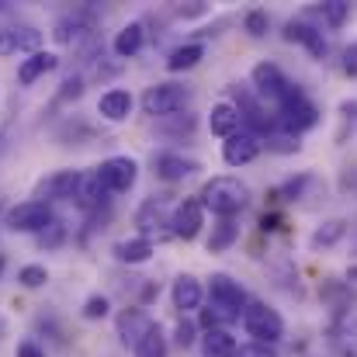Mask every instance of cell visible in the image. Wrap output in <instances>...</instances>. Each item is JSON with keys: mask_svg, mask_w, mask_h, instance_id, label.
<instances>
[{"mask_svg": "<svg viewBox=\"0 0 357 357\" xmlns=\"http://www.w3.org/2000/svg\"><path fill=\"white\" fill-rule=\"evenodd\" d=\"M198 202H202L205 212H212L219 219H233L250 205V188L243 181H236V177H212L202 188Z\"/></svg>", "mask_w": 357, "mask_h": 357, "instance_id": "obj_1", "label": "cell"}, {"mask_svg": "<svg viewBox=\"0 0 357 357\" xmlns=\"http://www.w3.org/2000/svg\"><path fill=\"white\" fill-rule=\"evenodd\" d=\"M243 330H246V337H253V344L271 347V344H278V340L284 337V319H281L271 305L250 302V305L243 309Z\"/></svg>", "mask_w": 357, "mask_h": 357, "instance_id": "obj_2", "label": "cell"}, {"mask_svg": "<svg viewBox=\"0 0 357 357\" xmlns=\"http://www.w3.org/2000/svg\"><path fill=\"white\" fill-rule=\"evenodd\" d=\"M188 101H191L188 87H181V84H153V87H146L139 105H142V112L149 119L160 121V119H170V115H181Z\"/></svg>", "mask_w": 357, "mask_h": 357, "instance_id": "obj_3", "label": "cell"}, {"mask_svg": "<svg viewBox=\"0 0 357 357\" xmlns=\"http://www.w3.org/2000/svg\"><path fill=\"white\" fill-rule=\"evenodd\" d=\"M278 112H281V125L288 128V132H305V128H312L316 121H319V108L298 91V84H291V91L281 98V105H278Z\"/></svg>", "mask_w": 357, "mask_h": 357, "instance_id": "obj_4", "label": "cell"}, {"mask_svg": "<svg viewBox=\"0 0 357 357\" xmlns=\"http://www.w3.org/2000/svg\"><path fill=\"white\" fill-rule=\"evenodd\" d=\"M49 222H52V208L45 202H35V198L7 208V219H3V226L10 233H42Z\"/></svg>", "mask_w": 357, "mask_h": 357, "instance_id": "obj_5", "label": "cell"}, {"mask_svg": "<svg viewBox=\"0 0 357 357\" xmlns=\"http://www.w3.org/2000/svg\"><path fill=\"white\" fill-rule=\"evenodd\" d=\"M94 174H98V181L105 184L108 195H125V191H132V184L139 177V163L132 156H108Z\"/></svg>", "mask_w": 357, "mask_h": 357, "instance_id": "obj_6", "label": "cell"}, {"mask_svg": "<svg viewBox=\"0 0 357 357\" xmlns=\"http://www.w3.org/2000/svg\"><path fill=\"white\" fill-rule=\"evenodd\" d=\"M208 295H212V305H215V309H222V312H229L233 319L243 316V309L250 305V298H246L243 284L233 281L229 274H212V281H208Z\"/></svg>", "mask_w": 357, "mask_h": 357, "instance_id": "obj_7", "label": "cell"}, {"mask_svg": "<svg viewBox=\"0 0 357 357\" xmlns=\"http://www.w3.org/2000/svg\"><path fill=\"white\" fill-rule=\"evenodd\" d=\"M250 80H253L257 94H260V98H267V101H274V105H281V98L291 91V80H288L274 63H257V66H253V73H250Z\"/></svg>", "mask_w": 357, "mask_h": 357, "instance_id": "obj_8", "label": "cell"}, {"mask_svg": "<svg viewBox=\"0 0 357 357\" xmlns=\"http://www.w3.org/2000/svg\"><path fill=\"white\" fill-rule=\"evenodd\" d=\"M80 184V170H56L35 188V202H73V191Z\"/></svg>", "mask_w": 357, "mask_h": 357, "instance_id": "obj_9", "label": "cell"}, {"mask_svg": "<svg viewBox=\"0 0 357 357\" xmlns=\"http://www.w3.org/2000/svg\"><path fill=\"white\" fill-rule=\"evenodd\" d=\"M205 226V208L198 198H184L174 212H170V233L177 239H195Z\"/></svg>", "mask_w": 357, "mask_h": 357, "instance_id": "obj_10", "label": "cell"}, {"mask_svg": "<svg viewBox=\"0 0 357 357\" xmlns=\"http://www.w3.org/2000/svg\"><path fill=\"white\" fill-rule=\"evenodd\" d=\"M135 226H139V236L149 239L153 243V236H167L170 233V212H167V205L160 202V198H149L139 212H135Z\"/></svg>", "mask_w": 357, "mask_h": 357, "instance_id": "obj_11", "label": "cell"}, {"mask_svg": "<svg viewBox=\"0 0 357 357\" xmlns=\"http://www.w3.org/2000/svg\"><path fill=\"white\" fill-rule=\"evenodd\" d=\"M260 156V139L253 135V132H236V135H229L226 142H222V160L229 163V167H246V163H253Z\"/></svg>", "mask_w": 357, "mask_h": 357, "instance_id": "obj_12", "label": "cell"}, {"mask_svg": "<svg viewBox=\"0 0 357 357\" xmlns=\"http://www.w3.org/2000/svg\"><path fill=\"white\" fill-rule=\"evenodd\" d=\"M153 170L160 181H184V177L198 174L202 163L191 156H181V153H160V156H153Z\"/></svg>", "mask_w": 357, "mask_h": 357, "instance_id": "obj_13", "label": "cell"}, {"mask_svg": "<svg viewBox=\"0 0 357 357\" xmlns=\"http://www.w3.org/2000/svg\"><path fill=\"white\" fill-rule=\"evenodd\" d=\"M91 31H94V24H91V17H87L84 10L59 17L56 28H52V35H56L59 45H80L84 38H91Z\"/></svg>", "mask_w": 357, "mask_h": 357, "instance_id": "obj_14", "label": "cell"}, {"mask_svg": "<svg viewBox=\"0 0 357 357\" xmlns=\"http://www.w3.org/2000/svg\"><path fill=\"white\" fill-rule=\"evenodd\" d=\"M59 66V56L56 52H31L28 59H21V66H17V84L21 87H31L35 80H42L45 73H52Z\"/></svg>", "mask_w": 357, "mask_h": 357, "instance_id": "obj_15", "label": "cell"}, {"mask_svg": "<svg viewBox=\"0 0 357 357\" xmlns=\"http://www.w3.org/2000/svg\"><path fill=\"white\" fill-rule=\"evenodd\" d=\"M284 38H288V42H302L316 59L326 56V38H323V31H319L316 24H309V21H288V24H284Z\"/></svg>", "mask_w": 357, "mask_h": 357, "instance_id": "obj_16", "label": "cell"}, {"mask_svg": "<svg viewBox=\"0 0 357 357\" xmlns=\"http://www.w3.org/2000/svg\"><path fill=\"white\" fill-rule=\"evenodd\" d=\"M170 298H174V309H181V312H195V309L202 305V298H205L202 281H198L195 274H181V278L174 281V288H170Z\"/></svg>", "mask_w": 357, "mask_h": 357, "instance_id": "obj_17", "label": "cell"}, {"mask_svg": "<svg viewBox=\"0 0 357 357\" xmlns=\"http://www.w3.org/2000/svg\"><path fill=\"white\" fill-rule=\"evenodd\" d=\"M149 326H153V319H149V312L146 309H125L119 316V337L125 347H135L146 333H149Z\"/></svg>", "mask_w": 357, "mask_h": 357, "instance_id": "obj_18", "label": "cell"}, {"mask_svg": "<svg viewBox=\"0 0 357 357\" xmlns=\"http://www.w3.org/2000/svg\"><path fill=\"white\" fill-rule=\"evenodd\" d=\"M73 202H77L80 208H87V212H94V208H101V205L108 202V191H105V184L98 181L94 170H91V174H80V184H77V191H73Z\"/></svg>", "mask_w": 357, "mask_h": 357, "instance_id": "obj_19", "label": "cell"}, {"mask_svg": "<svg viewBox=\"0 0 357 357\" xmlns=\"http://www.w3.org/2000/svg\"><path fill=\"white\" fill-rule=\"evenodd\" d=\"M98 115L108 121H125L132 115V94L128 91H121V87H112V91H105L101 94V101H98Z\"/></svg>", "mask_w": 357, "mask_h": 357, "instance_id": "obj_20", "label": "cell"}, {"mask_svg": "<svg viewBox=\"0 0 357 357\" xmlns=\"http://www.w3.org/2000/svg\"><path fill=\"white\" fill-rule=\"evenodd\" d=\"M208 128H212V135H222V139L236 135V132H239V112H236V105H233V101H219V105H212Z\"/></svg>", "mask_w": 357, "mask_h": 357, "instance_id": "obj_21", "label": "cell"}, {"mask_svg": "<svg viewBox=\"0 0 357 357\" xmlns=\"http://www.w3.org/2000/svg\"><path fill=\"white\" fill-rule=\"evenodd\" d=\"M239 344L229 330H205L202 337V357H236Z\"/></svg>", "mask_w": 357, "mask_h": 357, "instance_id": "obj_22", "label": "cell"}, {"mask_svg": "<svg viewBox=\"0 0 357 357\" xmlns=\"http://www.w3.org/2000/svg\"><path fill=\"white\" fill-rule=\"evenodd\" d=\"M142 42H146V28H142V21H132V24H125L119 35H115L112 49H115V56L128 59V56H135L142 49Z\"/></svg>", "mask_w": 357, "mask_h": 357, "instance_id": "obj_23", "label": "cell"}, {"mask_svg": "<svg viewBox=\"0 0 357 357\" xmlns=\"http://www.w3.org/2000/svg\"><path fill=\"white\" fill-rule=\"evenodd\" d=\"M202 59H205V45L188 42V45H177V49L167 56V70H170V73H184V70H195Z\"/></svg>", "mask_w": 357, "mask_h": 357, "instance_id": "obj_24", "label": "cell"}, {"mask_svg": "<svg viewBox=\"0 0 357 357\" xmlns=\"http://www.w3.org/2000/svg\"><path fill=\"white\" fill-rule=\"evenodd\" d=\"M115 257L121 264H146L153 257V243L142 236H132V239H119L115 243Z\"/></svg>", "mask_w": 357, "mask_h": 357, "instance_id": "obj_25", "label": "cell"}, {"mask_svg": "<svg viewBox=\"0 0 357 357\" xmlns=\"http://www.w3.org/2000/svg\"><path fill=\"white\" fill-rule=\"evenodd\" d=\"M236 239H239L236 219H219V222L212 226V236H208V253H222V250H229Z\"/></svg>", "mask_w": 357, "mask_h": 357, "instance_id": "obj_26", "label": "cell"}, {"mask_svg": "<svg viewBox=\"0 0 357 357\" xmlns=\"http://www.w3.org/2000/svg\"><path fill=\"white\" fill-rule=\"evenodd\" d=\"M132 351H135V357H167V337H163V330L153 323L149 333H146Z\"/></svg>", "mask_w": 357, "mask_h": 357, "instance_id": "obj_27", "label": "cell"}, {"mask_svg": "<svg viewBox=\"0 0 357 357\" xmlns=\"http://www.w3.org/2000/svg\"><path fill=\"white\" fill-rule=\"evenodd\" d=\"M344 233H347V222H344V219H330V222H323V226L312 233V246H316V250H319V246H333Z\"/></svg>", "mask_w": 357, "mask_h": 357, "instance_id": "obj_28", "label": "cell"}, {"mask_svg": "<svg viewBox=\"0 0 357 357\" xmlns=\"http://www.w3.org/2000/svg\"><path fill=\"white\" fill-rule=\"evenodd\" d=\"M160 132H167V135H191L195 132V115H170V119H160Z\"/></svg>", "mask_w": 357, "mask_h": 357, "instance_id": "obj_29", "label": "cell"}, {"mask_svg": "<svg viewBox=\"0 0 357 357\" xmlns=\"http://www.w3.org/2000/svg\"><path fill=\"white\" fill-rule=\"evenodd\" d=\"M14 42H17V52H38V42H42V31L24 24V28H14Z\"/></svg>", "mask_w": 357, "mask_h": 357, "instance_id": "obj_30", "label": "cell"}, {"mask_svg": "<svg viewBox=\"0 0 357 357\" xmlns=\"http://www.w3.org/2000/svg\"><path fill=\"white\" fill-rule=\"evenodd\" d=\"M347 17H351V3H344V0H330V3H323V21H326L330 28H340Z\"/></svg>", "mask_w": 357, "mask_h": 357, "instance_id": "obj_31", "label": "cell"}, {"mask_svg": "<svg viewBox=\"0 0 357 357\" xmlns=\"http://www.w3.org/2000/svg\"><path fill=\"white\" fill-rule=\"evenodd\" d=\"M17 281H21L24 288H42V284L49 281V271H45L42 264H28V267L17 271Z\"/></svg>", "mask_w": 357, "mask_h": 357, "instance_id": "obj_32", "label": "cell"}, {"mask_svg": "<svg viewBox=\"0 0 357 357\" xmlns=\"http://www.w3.org/2000/svg\"><path fill=\"white\" fill-rule=\"evenodd\" d=\"M63 239H66V226H63L59 219H52V222H49V226H45L42 233H38V243H42L45 250H56V246H59Z\"/></svg>", "mask_w": 357, "mask_h": 357, "instance_id": "obj_33", "label": "cell"}, {"mask_svg": "<svg viewBox=\"0 0 357 357\" xmlns=\"http://www.w3.org/2000/svg\"><path fill=\"white\" fill-rule=\"evenodd\" d=\"M80 312H84V319H105V316L112 312V302H108L105 295H91Z\"/></svg>", "mask_w": 357, "mask_h": 357, "instance_id": "obj_34", "label": "cell"}, {"mask_svg": "<svg viewBox=\"0 0 357 357\" xmlns=\"http://www.w3.org/2000/svg\"><path fill=\"white\" fill-rule=\"evenodd\" d=\"M330 340H333V347H337L344 357H357V333H344V330L337 326Z\"/></svg>", "mask_w": 357, "mask_h": 357, "instance_id": "obj_35", "label": "cell"}, {"mask_svg": "<svg viewBox=\"0 0 357 357\" xmlns=\"http://www.w3.org/2000/svg\"><path fill=\"white\" fill-rule=\"evenodd\" d=\"M243 24H246V31H250L253 38H264V35H267V10H250V14L243 17Z\"/></svg>", "mask_w": 357, "mask_h": 357, "instance_id": "obj_36", "label": "cell"}, {"mask_svg": "<svg viewBox=\"0 0 357 357\" xmlns=\"http://www.w3.org/2000/svg\"><path fill=\"white\" fill-rule=\"evenodd\" d=\"M195 333H198V330H195V323H191V319H181V323H177V330H174L177 347H191V344H195Z\"/></svg>", "mask_w": 357, "mask_h": 357, "instance_id": "obj_37", "label": "cell"}, {"mask_svg": "<svg viewBox=\"0 0 357 357\" xmlns=\"http://www.w3.org/2000/svg\"><path fill=\"white\" fill-rule=\"evenodd\" d=\"M305 184H309V177L302 174V177H295V181H288V184H284V188H281L278 195H281L284 202H295V198L302 195V188H305Z\"/></svg>", "mask_w": 357, "mask_h": 357, "instance_id": "obj_38", "label": "cell"}, {"mask_svg": "<svg viewBox=\"0 0 357 357\" xmlns=\"http://www.w3.org/2000/svg\"><path fill=\"white\" fill-rule=\"evenodd\" d=\"M84 94V77H70L59 91V101H70V98H80Z\"/></svg>", "mask_w": 357, "mask_h": 357, "instance_id": "obj_39", "label": "cell"}, {"mask_svg": "<svg viewBox=\"0 0 357 357\" xmlns=\"http://www.w3.org/2000/svg\"><path fill=\"white\" fill-rule=\"evenodd\" d=\"M344 73H347V77H357V42H351V45L344 49Z\"/></svg>", "mask_w": 357, "mask_h": 357, "instance_id": "obj_40", "label": "cell"}, {"mask_svg": "<svg viewBox=\"0 0 357 357\" xmlns=\"http://www.w3.org/2000/svg\"><path fill=\"white\" fill-rule=\"evenodd\" d=\"M236 357H278L271 347H264V344H250V347H239Z\"/></svg>", "mask_w": 357, "mask_h": 357, "instance_id": "obj_41", "label": "cell"}, {"mask_svg": "<svg viewBox=\"0 0 357 357\" xmlns=\"http://www.w3.org/2000/svg\"><path fill=\"white\" fill-rule=\"evenodd\" d=\"M14 357H45V351H42L35 340H21L17 351H14Z\"/></svg>", "mask_w": 357, "mask_h": 357, "instance_id": "obj_42", "label": "cell"}, {"mask_svg": "<svg viewBox=\"0 0 357 357\" xmlns=\"http://www.w3.org/2000/svg\"><path fill=\"white\" fill-rule=\"evenodd\" d=\"M271 146H274V149H281V153H295V149H298V142H291V135H274V139H271Z\"/></svg>", "mask_w": 357, "mask_h": 357, "instance_id": "obj_43", "label": "cell"}, {"mask_svg": "<svg viewBox=\"0 0 357 357\" xmlns=\"http://www.w3.org/2000/svg\"><path fill=\"white\" fill-rule=\"evenodd\" d=\"M205 10H208L205 3H195V7H177V14H181V17H198V14H205Z\"/></svg>", "mask_w": 357, "mask_h": 357, "instance_id": "obj_44", "label": "cell"}, {"mask_svg": "<svg viewBox=\"0 0 357 357\" xmlns=\"http://www.w3.org/2000/svg\"><path fill=\"white\" fill-rule=\"evenodd\" d=\"M260 226H264V229H278V226H281V219H278V215H264V219H260Z\"/></svg>", "mask_w": 357, "mask_h": 357, "instance_id": "obj_45", "label": "cell"}, {"mask_svg": "<svg viewBox=\"0 0 357 357\" xmlns=\"http://www.w3.org/2000/svg\"><path fill=\"white\" fill-rule=\"evenodd\" d=\"M347 288H351V291H357V264L347 271Z\"/></svg>", "mask_w": 357, "mask_h": 357, "instance_id": "obj_46", "label": "cell"}, {"mask_svg": "<svg viewBox=\"0 0 357 357\" xmlns=\"http://www.w3.org/2000/svg\"><path fill=\"white\" fill-rule=\"evenodd\" d=\"M0 274H3V257H0Z\"/></svg>", "mask_w": 357, "mask_h": 357, "instance_id": "obj_47", "label": "cell"}, {"mask_svg": "<svg viewBox=\"0 0 357 357\" xmlns=\"http://www.w3.org/2000/svg\"><path fill=\"white\" fill-rule=\"evenodd\" d=\"M0 208H3V202H0Z\"/></svg>", "mask_w": 357, "mask_h": 357, "instance_id": "obj_48", "label": "cell"}]
</instances>
